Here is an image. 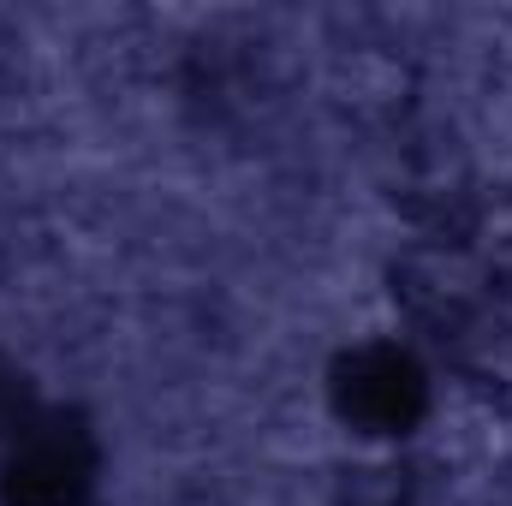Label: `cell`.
I'll return each instance as SVG.
<instances>
[{
    "instance_id": "2",
    "label": "cell",
    "mask_w": 512,
    "mask_h": 506,
    "mask_svg": "<svg viewBox=\"0 0 512 506\" xmlns=\"http://www.w3.org/2000/svg\"><path fill=\"white\" fill-rule=\"evenodd\" d=\"M328 405L334 417L364 441H399L429 411V370L399 340H364L346 346L328 370Z\"/></svg>"
},
{
    "instance_id": "3",
    "label": "cell",
    "mask_w": 512,
    "mask_h": 506,
    "mask_svg": "<svg viewBox=\"0 0 512 506\" xmlns=\"http://www.w3.org/2000/svg\"><path fill=\"white\" fill-rule=\"evenodd\" d=\"M36 411H42V399H36L30 376H24L12 358H0V441H6V435H18Z\"/></svg>"
},
{
    "instance_id": "1",
    "label": "cell",
    "mask_w": 512,
    "mask_h": 506,
    "mask_svg": "<svg viewBox=\"0 0 512 506\" xmlns=\"http://www.w3.org/2000/svg\"><path fill=\"white\" fill-rule=\"evenodd\" d=\"M102 483V441L78 411L42 405L18 435L0 441L6 506H90Z\"/></svg>"
}]
</instances>
